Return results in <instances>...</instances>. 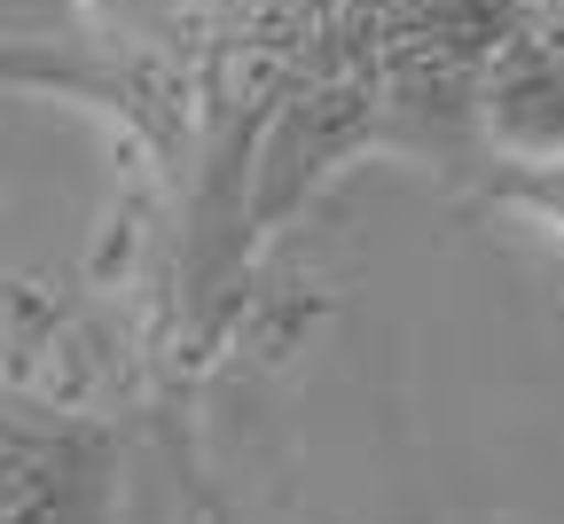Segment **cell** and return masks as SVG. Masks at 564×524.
<instances>
[{"mask_svg":"<svg viewBox=\"0 0 564 524\" xmlns=\"http://www.w3.org/2000/svg\"><path fill=\"white\" fill-rule=\"evenodd\" d=\"M541 32H549V47L564 55V9H549V17H541Z\"/></svg>","mask_w":564,"mask_h":524,"instance_id":"277c9868","label":"cell"},{"mask_svg":"<svg viewBox=\"0 0 564 524\" xmlns=\"http://www.w3.org/2000/svg\"><path fill=\"white\" fill-rule=\"evenodd\" d=\"M518 9H525V17H549V9H564V0H518Z\"/></svg>","mask_w":564,"mask_h":524,"instance_id":"5b68a950","label":"cell"},{"mask_svg":"<svg viewBox=\"0 0 564 524\" xmlns=\"http://www.w3.org/2000/svg\"><path fill=\"white\" fill-rule=\"evenodd\" d=\"M494 204L525 211L533 228H549V236L564 243V157H549V165H510L502 181H494Z\"/></svg>","mask_w":564,"mask_h":524,"instance_id":"3957f363","label":"cell"},{"mask_svg":"<svg viewBox=\"0 0 564 524\" xmlns=\"http://www.w3.org/2000/svg\"><path fill=\"white\" fill-rule=\"evenodd\" d=\"M478 133L494 141L502 165H549L564 157V55L549 47L541 17L518 24L478 70V102H470Z\"/></svg>","mask_w":564,"mask_h":524,"instance_id":"7a4b0ae2","label":"cell"},{"mask_svg":"<svg viewBox=\"0 0 564 524\" xmlns=\"http://www.w3.org/2000/svg\"><path fill=\"white\" fill-rule=\"evenodd\" d=\"M118 446L55 407L0 400V524H110Z\"/></svg>","mask_w":564,"mask_h":524,"instance_id":"6da1fadb","label":"cell"},{"mask_svg":"<svg viewBox=\"0 0 564 524\" xmlns=\"http://www.w3.org/2000/svg\"><path fill=\"white\" fill-rule=\"evenodd\" d=\"M212 524H220V516H212Z\"/></svg>","mask_w":564,"mask_h":524,"instance_id":"8992f818","label":"cell"}]
</instances>
